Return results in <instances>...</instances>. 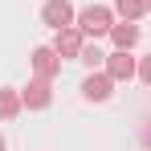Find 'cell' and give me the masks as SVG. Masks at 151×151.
<instances>
[{
	"label": "cell",
	"instance_id": "1",
	"mask_svg": "<svg viewBox=\"0 0 151 151\" xmlns=\"http://www.w3.org/2000/svg\"><path fill=\"white\" fill-rule=\"evenodd\" d=\"M78 25L82 33H90V37H102V33H110V8H102V4H90V8H82V17H78Z\"/></svg>",
	"mask_w": 151,
	"mask_h": 151
},
{
	"label": "cell",
	"instance_id": "2",
	"mask_svg": "<svg viewBox=\"0 0 151 151\" xmlns=\"http://www.w3.org/2000/svg\"><path fill=\"white\" fill-rule=\"evenodd\" d=\"M41 21H45L49 29H70V21H74V4H70V0H45Z\"/></svg>",
	"mask_w": 151,
	"mask_h": 151
},
{
	"label": "cell",
	"instance_id": "3",
	"mask_svg": "<svg viewBox=\"0 0 151 151\" xmlns=\"http://www.w3.org/2000/svg\"><path fill=\"white\" fill-rule=\"evenodd\" d=\"M106 74L114 78V82H131V78H135V57L127 49H114L106 57Z\"/></svg>",
	"mask_w": 151,
	"mask_h": 151
},
{
	"label": "cell",
	"instance_id": "4",
	"mask_svg": "<svg viewBox=\"0 0 151 151\" xmlns=\"http://www.w3.org/2000/svg\"><path fill=\"white\" fill-rule=\"evenodd\" d=\"M110 90H114V78L110 74H90L86 82H82V94H86L90 102H106Z\"/></svg>",
	"mask_w": 151,
	"mask_h": 151
},
{
	"label": "cell",
	"instance_id": "5",
	"mask_svg": "<svg viewBox=\"0 0 151 151\" xmlns=\"http://www.w3.org/2000/svg\"><path fill=\"white\" fill-rule=\"evenodd\" d=\"M49 78H37V82H29L25 90H21V102L25 106H33V110H41V106H49Z\"/></svg>",
	"mask_w": 151,
	"mask_h": 151
},
{
	"label": "cell",
	"instance_id": "6",
	"mask_svg": "<svg viewBox=\"0 0 151 151\" xmlns=\"http://www.w3.org/2000/svg\"><path fill=\"white\" fill-rule=\"evenodd\" d=\"M53 49H57V57H82V33L78 29H57Z\"/></svg>",
	"mask_w": 151,
	"mask_h": 151
},
{
	"label": "cell",
	"instance_id": "7",
	"mask_svg": "<svg viewBox=\"0 0 151 151\" xmlns=\"http://www.w3.org/2000/svg\"><path fill=\"white\" fill-rule=\"evenodd\" d=\"M33 70H37V78H53L57 70H61V57H57V49H33Z\"/></svg>",
	"mask_w": 151,
	"mask_h": 151
},
{
	"label": "cell",
	"instance_id": "8",
	"mask_svg": "<svg viewBox=\"0 0 151 151\" xmlns=\"http://www.w3.org/2000/svg\"><path fill=\"white\" fill-rule=\"evenodd\" d=\"M110 37H114L119 49H131L139 41V29H135V21H123V25H110Z\"/></svg>",
	"mask_w": 151,
	"mask_h": 151
},
{
	"label": "cell",
	"instance_id": "9",
	"mask_svg": "<svg viewBox=\"0 0 151 151\" xmlns=\"http://www.w3.org/2000/svg\"><path fill=\"white\" fill-rule=\"evenodd\" d=\"M25 102L17 90H0V119H17V110H21Z\"/></svg>",
	"mask_w": 151,
	"mask_h": 151
},
{
	"label": "cell",
	"instance_id": "10",
	"mask_svg": "<svg viewBox=\"0 0 151 151\" xmlns=\"http://www.w3.org/2000/svg\"><path fill=\"white\" fill-rule=\"evenodd\" d=\"M114 8L123 12V21H135V17H143L147 0H114Z\"/></svg>",
	"mask_w": 151,
	"mask_h": 151
},
{
	"label": "cell",
	"instance_id": "11",
	"mask_svg": "<svg viewBox=\"0 0 151 151\" xmlns=\"http://www.w3.org/2000/svg\"><path fill=\"white\" fill-rule=\"evenodd\" d=\"M82 61H86V65H102V61H106V53L94 49V45H82Z\"/></svg>",
	"mask_w": 151,
	"mask_h": 151
},
{
	"label": "cell",
	"instance_id": "12",
	"mask_svg": "<svg viewBox=\"0 0 151 151\" xmlns=\"http://www.w3.org/2000/svg\"><path fill=\"white\" fill-rule=\"evenodd\" d=\"M139 78H143V82H147V86H151V53H147V57H143V61H139Z\"/></svg>",
	"mask_w": 151,
	"mask_h": 151
},
{
	"label": "cell",
	"instance_id": "13",
	"mask_svg": "<svg viewBox=\"0 0 151 151\" xmlns=\"http://www.w3.org/2000/svg\"><path fill=\"white\" fill-rule=\"evenodd\" d=\"M0 151H4V139H0Z\"/></svg>",
	"mask_w": 151,
	"mask_h": 151
},
{
	"label": "cell",
	"instance_id": "14",
	"mask_svg": "<svg viewBox=\"0 0 151 151\" xmlns=\"http://www.w3.org/2000/svg\"><path fill=\"white\" fill-rule=\"evenodd\" d=\"M147 8H151V0H147Z\"/></svg>",
	"mask_w": 151,
	"mask_h": 151
}]
</instances>
